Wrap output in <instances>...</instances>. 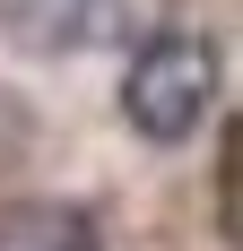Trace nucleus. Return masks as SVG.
I'll use <instances>...</instances> for the list:
<instances>
[{"mask_svg":"<svg viewBox=\"0 0 243 251\" xmlns=\"http://www.w3.org/2000/svg\"><path fill=\"white\" fill-rule=\"evenodd\" d=\"M0 251H104V243L78 200H26L0 217Z\"/></svg>","mask_w":243,"mask_h":251,"instance_id":"3","label":"nucleus"},{"mask_svg":"<svg viewBox=\"0 0 243 251\" xmlns=\"http://www.w3.org/2000/svg\"><path fill=\"white\" fill-rule=\"evenodd\" d=\"M174 0H70V44L78 52H148L165 35Z\"/></svg>","mask_w":243,"mask_h":251,"instance_id":"2","label":"nucleus"},{"mask_svg":"<svg viewBox=\"0 0 243 251\" xmlns=\"http://www.w3.org/2000/svg\"><path fill=\"white\" fill-rule=\"evenodd\" d=\"M209 104H217V44H209V35H156V44L130 61L122 113H130L139 139H156V148L191 139Z\"/></svg>","mask_w":243,"mask_h":251,"instance_id":"1","label":"nucleus"}]
</instances>
